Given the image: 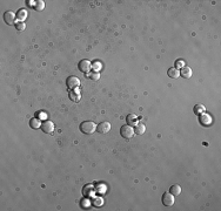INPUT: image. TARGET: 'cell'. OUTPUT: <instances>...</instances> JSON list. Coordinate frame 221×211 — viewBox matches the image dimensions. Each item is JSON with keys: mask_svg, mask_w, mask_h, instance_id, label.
Returning <instances> with one entry per match:
<instances>
[{"mask_svg": "<svg viewBox=\"0 0 221 211\" xmlns=\"http://www.w3.org/2000/svg\"><path fill=\"white\" fill-rule=\"evenodd\" d=\"M162 203L165 207H172L174 204V196L171 192H163L162 195Z\"/></svg>", "mask_w": 221, "mask_h": 211, "instance_id": "obj_5", "label": "cell"}, {"mask_svg": "<svg viewBox=\"0 0 221 211\" xmlns=\"http://www.w3.org/2000/svg\"><path fill=\"white\" fill-rule=\"evenodd\" d=\"M194 113L198 114V115H200L201 113H205V108H203V106H201V104L195 106V108H194Z\"/></svg>", "mask_w": 221, "mask_h": 211, "instance_id": "obj_19", "label": "cell"}, {"mask_svg": "<svg viewBox=\"0 0 221 211\" xmlns=\"http://www.w3.org/2000/svg\"><path fill=\"white\" fill-rule=\"evenodd\" d=\"M180 74L184 76V78H186V79H190V76H192V69H190L188 66H185V67H182L181 68V70H180Z\"/></svg>", "mask_w": 221, "mask_h": 211, "instance_id": "obj_14", "label": "cell"}, {"mask_svg": "<svg viewBox=\"0 0 221 211\" xmlns=\"http://www.w3.org/2000/svg\"><path fill=\"white\" fill-rule=\"evenodd\" d=\"M167 75H168L169 78H172V79H177V78L180 75V72H179L178 68L172 67V68H169V69L167 70Z\"/></svg>", "mask_w": 221, "mask_h": 211, "instance_id": "obj_11", "label": "cell"}, {"mask_svg": "<svg viewBox=\"0 0 221 211\" xmlns=\"http://www.w3.org/2000/svg\"><path fill=\"white\" fill-rule=\"evenodd\" d=\"M81 205H82V207H85V208H86V207H87V205H88V202H84V203H82V202H81Z\"/></svg>", "mask_w": 221, "mask_h": 211, "instance_id": "obj_27", "label": "cell"}, {"mask_svg": "<svg viewBox=\"0 0 221 211\" xmlns=\"http://www.w3.org/2000/svg\"><path fill=\"white\" fill-rule=\"evenodd\" d=\"M120 134H121V136H123L124 138H126V140L132 138V137L135 135L134 129H133L131 125H128V124H126V125H123V127H121V129H120Z\"/></svg>", "mask_w": 221, "mask_h": 211, "instance_id": "obj_2", "label": "cell"}, {"mask_svg": "<svg viewBox=\"0 0 221 211\" xmlns=\"http://www.w3.org/2000/svg\"><path fill=\"white\" fill-rule=\"evenodd\" d=\"M79 129H80V131H81L82 134L91 135V134H93L95 131L96 127H95L94 122H92V121H85V122H82V123L80 124Z\"/></svg>", "mask_w": 221, "mask_h": 211, "instance_id": "obj_1", "label": "cell"}, {"mask_svg": "<svg viewBox=\"0 0 221 211\" xmlns=\"http://www.w3.org/2000/svg\"><path fill=\"white\" fill-rule=\"evenodd\" d=\"M146 130V127L144 123H136L135 124V128H134V133L135 134H139V135H142Z\"/></svg>", "mask_w": 221, "mask_h": 211, "instance_id": "obj_15", "label": "cell"}, {"mask_svg": "<svg viewBox=\"0 0 221 211\" xmlns=\"http://www.w3.org/2000/svg\"><path fill=\"white\" fill-rule=\"evenodd\" d=\"M91 203H92L93 207H101V205L104 204V199H102L101 197H95V198L92 199Z\"/></svg>", "mask_w": 221, "mask_h": 211, "instance_id": "obj_17", "label": "cell"}, {"mask_svg": "<svg viewBox=\"0 0 221 211\" xmlns=\"http://www.w3.org/2000/svg\"><path fill=\"white\" fill-rule=\"evenodd\" d=\"M30 125H31V128H33V129L41 128V123H40L39 119H36V117H33V119H31V121H30Z\"/></svg>", "mask_w": 221, "mask_h": 211, "instance_id": "obj_16", "label": "cell"}, {"mask_svg": "<svg viewBox=\"0 0 221 211\" xmlns=\"http://www.w3.org/2000/svg\"><path fill=\"white\" fill-rule=\"evenodd\" d=\"M92 68L94 69L95 72H98L99 69H101V63H100V62H94V63H92Z\"/></svg>", "mask_w": 221, "mask_h": 211, "instance_id": "obj_24", "label": "cell"}, {"mask_svg": "<svg viewBox=\"0 0 221 211\" xmlns=\"http://www.w3.org/2000/svg\"><path fill=\"white\" fill-rule=\"evenodd\" d=\"M79 69H80V72H82V73H88L91 69H92V63H91V61L88 60H81L80 62H79Z\"/></svg>", "mask_w": 221, "mask_h": 211, "instance_id": "obj_6", "label": "cell"}, {"mask_svg": "<svg viewBox=\"0 0 221 211\" xmlns=\"http://www.w3.org/2000/svg\"><path fill=\"white\" fill-rule=\"evenodd\" d=\"M15 27H17V30H24L25 28H26V25H25V22L19 21V22L15 24Z\"/></svg>", "mask_w": 221, "mask_h": 211, "instance_id": "obj_22", "label": "cell"}, {"mask_svg": "<svg viewBox=\"0 0 221 211\" xmlns=\"http://www.w3.org/2000/svg\"><path fill=\"white\" fill-rule=\"evenodd\" d=\"M47 117V114L46 113H44V112H40L39 113V119H46Z\"/></svg>", "mask_w": 221, "mask_h": 211, "instance_id": "obj_26", "label": "cell"}, {"mask_svg": "<svg viewBox=\"0 0 221 211\" xmlns=\"http://www.w3.org/2000/svg\"><path fill=\"white\" fill-rule=\"evenodd\" d=\"M41 129L44 133H47V134H51L54 131V124L51 122V121H44L41 123Z\"/></svg>", "mask_w": 221, "mask_h": 211, "instance_id": "obj_8", "label": "cell"}, {"mask_svg": "<svg viewBox=\"0 0 221 211\" xmlns=\"http://www.w3.org/2000/svg\"><path fill=\"white\" fill-rule=\"evenodd\" d=\"M93 192H94V188H93L91 184L85 185L84 189H82V195H84L85 197H92Z\"/></svg>", "mask_w": 221, "mask_h": 211, "instance_id": "obj_10", "label": "cell"}, {"mask_svg": "<svg viewBox=\"0 0 221 211\" xmlns=\"http://www.w3.org/2000/svg\"><path fill=\"white\" fill-rule=\"evenodd\" d=\"M26 18H27V11L25 8H21L17 12V19H19L20 21L24 22V20H26Z\"/></svg>", "mask_w": 221, "mask_h": 211, "instance_id": "obj_12", "label": "cell"}, {"mask_svg": "<svg viewBox=\"0 0 221 211\" xmlns=\"http://www.w3.org/2000/svg\"><path fill=\"white\" fill-rule=\"evenodd\" d=\"M182 67H185V62L182 60H179V61H177V63H175V68H182Z\"/></svg>", "mask_w": 221, "mask_h": 211, "instance_id": "obj_25", "label": "cell"}, {"mask_svg": "<svg viewBox=\"0 0 221 211\" xmlns=\"http://www.w3.org/2000/svg\"><path fill=\"white\" fill-rule=\"evenodd\" d=\"M34 8H35L38 12L42 11V9L45 8V2H44L42 0H38V1L35 2V5H34Z\"/></svg>", "mask_w": 221, "mask_h": 211, "instance_id": "obj_18", "label": "cell"}, {"mask_svg": "<svg viewBox=\"0 0 221 211\" xmlns=\"http://www.w3.org/2000/svg\"><path fill=\"white\" fill-rule=\"evenodd\" d=\"M127 122L131 124V123H135L136 122V116L135 115H133V114H131V115H128L127 116ZM136 124V123H135Z\"/></svg>", "mask_w": 221, "mask_h": 211, "instance_id": "obj_23", "label": "cell"}, {"mask_svg": "<svg viewBox=\"0 0 221 211\" xmlns=\"http://www.w3.org/2000/svg\"><path fill=\"white\" fill-rule=\"evenodd\" d=\"M69 99H71L72 101L78 102V101L80 100V94H78V93H71V94H69Z\"/></svg>", "mask_w": 221, "mask_h": 211, "instance_id": "obj_21", "label": "cell"}, {"mask_svg": "<svg viewBox=\"0 0 221 211\" xmlns=\"http://www.w3.org/2000/svg\"><path fill=\"white\" fill-rule=\"evenodd\" d=\"M4 20H5V22H6L7 25L12 26V25H14V22H15V14H14L13 12H11V11H7V12H5V14H4Z\"/></svg>", "mask_w": 221, "mask_h": 211, "instance_id": "obj_7", "label": "cell"}, {"mask_svg": "<svg viewBox=\"0 0 221 211\" xmlns=\"http://www.w3.org/2000/svg\"><path fill=\"white\" fill-rule=\"evenodd\" d=\"M199 122H200V124L208 127V125L212 124L213 117H212L209 114H207V113H201V114L199 115Z\"/></svg>", "mask_w": 221, "mask_h": 211, "instance_id": "obj_4", "label": "cell"}, {"mask_svg": "<svg viewBox=\"0 0 221 211\" xmlns=\"http://www.w3.org/2000/svg\"><path fill=\"white\" fill-rule=\"evenodd\" d=\"M169 192L173 195V196H179L181 194V186L178 185V184H174L169 188Z\"/></svg>", "mask_w": 221, "mask_h": 211, "instance_id": "obj_13", "label": "cell"}, {"mask_svg": "<svg viewBox=\"0 0 221 211\" xmlns=\"http://www.w3.org/2000/svg\"><path fill=\"white\" fill-rule=\"evenodd\" d=\"M96 130H98L100 134H107V133L111 130V123H109V122H101L100 124H98Z\"/></svg>", "mask_w": 221, "mask_h": 211, "instance_id": "obj_9", "label": "cell"}, {"mask_svg": "<svg viewBox=\"0 0 221 211\" xmlns=\"http://www.w3.org/2000/svg\"><path fill=\"white\" fill-rule=\"evenodd\" d=\"M87 78H88V79H91V80H94V81H96V80H99L100 75H99V73H98V72H93V73H91V74H87Z\"/></svg>", "mask_w": 221, "mask_h": 211, "instance_id": "obj_20", "label": "cell"}, {"mask_svg": "<svg viewBox=\"0 0 221 211\" xmlns=\"http://www.w3.org/2000/svg\"><path fill=\"white\" fill-rule=\"evenodd\" d=\"M66 85L69 89H77L79 86H80V81L77 76H68L67 80H66Z\"/></svg>", "mask_w": 221, "mask_h": 211, "instance_id": "obj_3", "label": "cell"}]
</instances>
